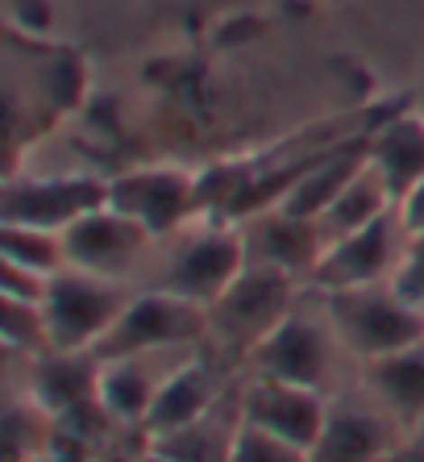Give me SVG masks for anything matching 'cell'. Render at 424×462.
I'll use <instances>...</instances> for the list:
<instances>
[{
	"mask_svg": "<svg viewBox=\"0 0 424 462\" xmlns=\"http://www.w3.org/2000/svg\"><path fill=\"white\" fill-rule=\"evenodd\" d=\"M408 242H412V234L403 226L400 208H387L383 217H374L371 226L354 229L341 242L325 246L308 283L317 291H333V288H362V283L395 280Z\"/></svg>",
	"mask_w": 424,
	"mask_h": 462,
	"instance_id": "obj_5",
	"label": "cell"
},
{
	"mask_svg": "<svg viewBox=\"0 0 424 462\" xmlns=\"http://www.w3.org/2000/svg\"><path fill=\"white\" fill-rule=\"evenodd\" d=\"M212 400V379L204 363H183L175 375H167L154 392V404L146 412V430L150 433H167L180 430L188 420L204 417Z\"/></svg>",
	"mask_w": 424,
	"mask_h": 462,
	"instance_id": "obj_16",
	"label": "cell"
},
{
	"mask_svg": "<svg viewBox=\"0 0 424 462\" xmlns=\"http://www.w3.org/2000/svg\"><path fill=\"white\" fill-rule=\"evenodd\" d=\"M325 417H329V404L317 396V387L283 383V379H266V375H258L242 400V420H254L263 430L279 433L304 454L317 446Z\"/></svg>",
	"mask_w": 424,
	"mask_h": 462,
	"instance_id": "obj_11",
	"label": "cell"
},
{
	"mask_svg": "<svg viewBox=\"0 0 424 462\" xmlns=\"http://www.w3.org/2000/svg\"><path fill=\"white\" fill-rule=\"evenodd\" d=\"M150 242H154V234L113 205H100V208H92V213L75 217L71 226L63 229L67 267L108 275V280L129 275L134 263L150 250Z\"/></svg>",
	"mask_w": 424,
	"mask_h": 462,
	"instance_id": "obj_7",
	"label": "cell"
},
{
	"mask_svg": "<svg viewBox=\"0 0 424 462\" xmlns=\"http://www.w3.org/2000/svg\"><path fill=\"white\" fill-rule=\"evenodd\" d=\"M208 334V309L196 300H183L175 291H146L125 304L113 329L92 346V355L105 358H125V355H150V350H167V346H188L200 342Z\"/></svg>",
	"mask_w": 424,
	"mask_h": 462,
	"instance_id": "obj_3",
	"label": "cell"
},
{
	"mask_svg": "<svg viewBox=\"0 0 424 462\" xmlns=\"http://www.w3.org/2000/svg\"><path fill=\"white\" fill-rule=\"evenodd\" d=\"M395 208H400V217H403V226H408V234H412V237L424 234V180L416 183L412 192L403 196Z\"/></svg>",
	"mask_w": 424,
	"mask_h": 462,
	"instance_id": "obj_21",
	"label": "cell"
},
{
	"mask_svg": "<svg viewBox=\"0 0 424 462\" xmlns=\"http://www.w3.org/2000/svg\"><path fill=\"white\" fill-rule=\"evenodd\" d=\"M379 462H424V450H420V446H408V450H387Z\"/></svg>",
	"mask_w": 424,
	"mask_h": 462,
	"instance_id": "obj_22",
	"label": "cell"
},
{
	"mask_svg": "<svg viewBox=\"0 0 424 462\" xmlns=\"http://www.w3.org/2000/svg\"><path fill=\"white\" fill-rule=\"evenodd\" d=\"M108 205L134 217L154 237H167L196 213L200 205V183L180 167H146L108 180Z\"/></svg>",
	"mask_w": 424,
	"mask_h": 462,
	"instance_id": "obj_9",
	"label": "cell"
},
{
	"mask_svg": "<svg viewBox=\"0 0 424 462\" xmlns=\"http://www.w3.org/2000/svg\"><path fill=\"white\" fill-rule=\"evenodd\" d=\"M371 162L392 188L395 205L424 180V117L420 113H400L383 121L379 134H371Z\"/></svg>",
	"mask_w": 424,
	"mask_h": 462,
	"instance_id": "obj_13",
	"label": "cell"
},
{
	"mask_svg": "<svg viewBox=\"0 0 424 462\" xmlns=\"http://www.w3.org/2000/svg\"><path fill=\"white\" fill-rule=\"evenodd\" d=\"M229 462H308V454L300 446H291L287 438H279V433L254 425V420H237Z\"/></svg>",
	"mask_w": 424,
	"mask_h": 462,
	"instance_id": "obj_20",
	"label": "cell"
},
{
	"mask_svg": "<svg viewBox=\"0 0 424 462\" xmlns=\"http://www.w3.org/2000/svg\"><path fill=\"white\" fill-rule=\"evenodd\" d=\"M245 263H250V254H245L242 229H200L171 250V263L162 267L159 288L208 309L242 275Z\"/></svg>",
	"mask_w": 424,
	"mask_h": 462,
	"instance_id": "obj_6",
	"label": "cell"
},
{
	"mask_svg": "<svg viewBox=\"0 0 424 462\" xmlns=\"http://www.w3.org/2000/svg\"><path fill=\"white\" fill-rule=\"evenodd\" d=\"M387 208H395V196H392V188H387V180L379 175V167L371 162V154H366V162H362L358 171H354V180L337 192V200L317 217L320 234H325V246L341 242V237L354 234V229L371 226L374 217H383Z\"/></svg>",
	"mask_w": 424,
	"mask_h": 462,
	"instance_id": "obj_15",
	"label": "cell"
},
{
	"mask_svg": "<svg viewBox=\"0 0 424 462\" xmlns=\"http://www.w3.org/2000/svg\"><path fill=\"white\" fill-rule=\"evenodd\" d=\"M0 250H5V263H13V267H25V271H38V275H54V271L67 267L63 234H54V229H38V226H17V221H5Z\"/></svg>",
	"mask_w": 424,
	"mask_h": 462,
	"instance_id": "obj_19",
	"label": "cell"
},
{
	"mask_svg": "<svg viewBox=\"0 0 424 462\" xmlns=\"http://www.w3.org/2000/svg\"><path fill=\"white\" fill-rule=\"evenodd\" d=\"M320 304L333 337H341L371 363L424 342V309L408 300L392 280L320 291Z\"/></svg>",
	"mask_w": 424,
	"mask_h": 462,
	"instance_id": "obj_1",
	"label": "cell"
},
{
	"mask_svg": "<svg viewBox=\"0 0 424 462\" xmlns=\"http://www.w3.org/2000/svg\"><path fill=\"white\" fill-rule=\"evenodd\" d=\"M291 296H296V275L266 263H245V271L225 288L221 300L208 304V329L229 346L237 342L254 350L291 312Z\"/></svg>",
	"mask_w": 424,
	"mask_h": 462,
	"instance_id": "obj_4",
	"label": "cell"
},
{
	"mask_svg": "<svg viewBox=\"0 0 424 462\" xmlns=\"http://www.w3.org/2000/svg\"><path fill=\"white\" fill-rule=\"evenodd\" d=\"M245 234V254L250 263H266V267H279L296 280H312L320 254H325V234H320L317 221L308 217H291L283 208H271V213L254 217Z\"/></svg>",
	"mask_w": 424,
	"mask_h": 462,
	"instance_id": "obj_12",
	"label": "cell"
},
{
	"mask_svg": "<svg viewBox=\"0 0 424 462\" xmlns=\"http://www.w3.org/2000/svg\"><path fill=\"white\" fill-rule=\"evenodd\" d=\"M234 433H237V425L234 430H217L212 417L204 412V417L188 420L180 430L154 433L150 450L171 462H229V454H234Z\"/></svg>",
	"mask_w": 424,
	"mask_h": 462,
	"instance_id": "obj_17",
	"label": "cell"
},
{
	"mask_svg": "<svg viewBox=\"0 0 424 462\" xmlns=\"http://www.w3.org/2000/svg\"><path fill=\"white\" fill-rule=\"evenodd\" d=\"M374 383L392 409L408 417H424V342L408 346L400 355L374 358Z\"/></svg>",
	"mask_w": 424,
	"mask_h": 462,
	"instance_id": "obj_18",
	"label": "cell"
},
{
	"mask_svg": "<svg viewBox=\"0 0 424 462\" xmlns=\"http://www.w3.org/2000/svg\"><path fill=\"white\" fill-rule=\"evenodd\" d=\"M387 450L392 441L374 412H362L354 404H329L325 430L308 450V462H379Z\"/></svg>",
	"mask_w": 424,
	"mask_h": 462,
	"instance_id": "obj_14",
	"label": "cell"
},
{
	"mask_svg": "<svg viewBox=\"0 0 424 462\" xmlns=\"http://www.w3.org/2000/svg\"><path fill=\"white\" fill-rule=\"evenodd\" d=\"M108 205V180L96 175H13L5 183V221L63 234L75 217Z\"/></svg>",
	"mask_w": 424,
	"mask_h": 462,
	"instance_id": "obj_8",
	"label": "cell"
},
{
	"mask_svg": "<svg viewBox=\"0 0 424 462\" xmlns=\"http://www.w3.org/2000/svg\"><path fill=\"white\" fill-rule=\"evenodd\" d=\"M33 462H54V458H51V454H42V458H33Z\"/></svg>",
	"mask_w": 424,
	"mask_h": 462,
	"instance_id": "obj_23",
	"label": "cell"
},
{
	"mask_svg": "<svg viewBox=\"0 0 424 462\" xmlns=\"http://www.w3.org/2000/svg\"><path fill=\"white\" fill-rule=\"evenodd\" d=\"M329 346H333V329H320L312 317L291 309L283 321L250 350V358H254L258 375H266V379L320 387V379L329 371Z\"/></svg>",
	"mask_w": 424,
	"mask_h": 462,
	"instance_id": "obj_10",
	"label": "cell"
},
{
	"mask_svg": "<svg viewBox=\"0 0 424 462\" xmlns=\"http://www.w3.org/2000/svg\"><path fill=\"white\" fill-rule=\"evenodd\" d=\"M38 304H42L46 342L54 350H92L125 312L129 296L108 275L63 267L46 280V291Z\"/></svg>",
	"mask_w": 424,
	"mask_h": 462,
	"instance_id": "obj_2",
	"label": "cell"
}]
</instances>
